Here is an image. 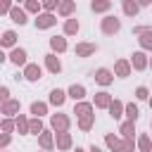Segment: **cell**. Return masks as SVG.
Here are the masks:
<instances>
[{
  "mask_svg": "<svg viewBox=\"0 0 152 152\" xmlns=\"http://www.w3.org/2000/svg\"><path fill=\"white\" fill-rule=\"evenodd\" d=\"M112 95L107 93V90H100V93H95V100H93V104H95V109H107L109 104H112Z\"/></svg>",
  "mask_w": 152,
  "mask_h": 152,
  "instance_id": "obj_15",
  "label": "cell"
},
{
  "mask_svg": "<svg viewBox=\"0 0 152 152\" xmlns=\"http://www.w3.org/2000/svg\"><path fill=\"white\" fill-rule=\"evenodd\" d=\"M55 145H57V150H59V152H66V150H71V145H74V140H71V133H69V131L55 133Z\"/></svg>",
  "mask_w": 152,
  "mask_h": 152,
  "instance_id": "obj_9",
  "label": "cell"
},
{
  "mask_svg": "<svg viewBox=\"0 0 152 152\" xmlns=\"http://www.w3.org/2000/svg\"><path fill=\"white\" fill-rule=\"evenodd\" d=\"M26 81H31V83H36V81H40L43 78V66L40 64H33V62H28L26 66H24V74H21Z\"/></svg>",
  "mask_w": 152,
  "mask_h": 152,
  "instance_id": "obj_6",
  "label": "cell"
},
{
  "mask_svg": "<svg viewBox=\"0 0 152 152\" xmlns=\"http://www.w3.org/2000/svg\"><path fill=\"white\" fill-rule=\"evenodd\" d=\"M131 66H133L135 71H145V69L150 66V57L145 55V50H135V52L131 55Z\"/></svg>",
  "mask_w": 152,
  "mask_h": 152,
  "instance_id": "obj_4",
  "label": "cell"
},
{
  "mask_svg": "<svg viewBox=\"0 0 152 152\" xmlns=\"http://www.w3.org/2000/svg\"><path fill=\"white\" fill-rule=\"evenodd\" d=\"M78 31H81V24H78V19H74V17L64 19V36H76Z\"/></svg>",
  "mask_w": 152,
  "mask_h": 152,
  "instance_id": "obj_23",
  "label": "cell"
},
{
  "mask_svg": "<svg viewBox=\"0 0 152 152\" xmlns=\"http://www.w3.org/2000/svg\"><path fill=\"white\" fill-rule=\"evenodd\" d=\"M104 145H107L112 152H119V147H121V138H116V135L107 133V135H104Z\"/></svg>",
  "mask_w": 152,
  "mask_h": 152,
  "instance_id": "obj_33",
  "label": "cell"
},
{
  "mask_svg": "<svg viewBox=\"0 0 152 152\" xmlns=\"http://www.w3.org/2000/svg\"><path fill=\"white\" fill-rule=\"evenodd\" d=\"M66 97H69V95H66V90H62V88H52V90H50V104H52V107H62V104L66 102Z\"/></svg>",
  "mask_w": 152,
  "mask_h": 152,
  "instance_id": "obj_18",
  "label": "cell"
},
{
  "mask_svg": "<svg viewBox=\"0 0 152 152\" xmlns=\"http://www.w3.org/2000/svg\"><path fill=\"white\" fill-rule=\"evenodd\" d=\"M66 95L74 100V102H78V100H83L86 97V86H81V83H74V86H69V90H66Z\"/></svg>",
  "mask_w": 152,
  "mask_h": 152,
  "instance_id": "obj_22",
  "label": "cell"
},
{
  "mask_svg": "<svg viewBox=\"0 0 152 152\" xmlns=\"http://www.w3.org/2000/svg\"><path fill=\"white\" fill-rule=\"evenodd\" d=\"M150 69H152V57H150Z\"/></svg>",
  "mask_w": 152,
  "mask_h": 152,
  "instance_id": "obj_49",
  "label": "cell"
},
{
  "mask_svg": "<svg viewBox=\"0 0 152 152\" xmlns=\"http://www.w3.org/2000/svg\"><path fill=\"white\" fill-rule=\"evenodd\" d=\"M45 152H48V150H45Z\"/></svg>",
  "mask_w": 152,
  "mask_h": 152,
  "instance_id": "obj_53",
  "label": "cell"
},
{
  "mask_svg": "<svg viewBox=\"0 0 152 152\" xmlns=\"http://www.w3.org/2000/svg\"><path fill=\"white\" fill-rule=\"evenodd\" d=\"M5 62H7V55H5V50L0 48V64H5Z\"/></svg>",
  "mask_w": 152,
  "mask_h": 152,
  "instance_id": "obj_44",
  "label": "cell"
},
{
  "mask_svg": "<svg viewBox=\"0 0 152 152\" xmlns=\"http://www.w3.org/2000/svg\"><path fill=\"white\" fill-rule=\"evenodd\" d=\"M0 48H17V31H12V28H7V31H2V36H0Z\"/></svg>",
  "mask_w": 152,
  "mask_h": 152,
  "instance_id": "obj_17",
  "label": "cell"
},
{
  "mask_svg": "<svg viewBox=\"0 0 152 152\" xmlns=\"http://www.w3.org/2000/svg\"><path fill=\"white\" fill-rule=\"evenodd\" d=\"M93 126H95V114H86V116H78V128H81L83 133H88Z\"/></svg>",
  "mask_w": 152,
  "mask_h": 152,
  "instance_id": "obj_28",
  "label": "cell"
},
{
  "mask_svg": "<svg viewBox=\"0 0 152 152\" xmlns=\"http://www.w3.org/2000/svg\"><path fill=\"white\" fill-rule=\"evenodd\" d=\"M131 71H133V66H131V59H116L114 62V76H119V78H128L131 76Z\"/></svg>",
  "mask_w": 152,
  "mask_h": 152,
  "instance_id": "obj_8",
  "label": "cell"
},
{
  "mask_svg": "<svg viewBox=\"0 0 152 152\" xmlns=\"http://www.w3.org/2000/svg\"><path fill=\"white\" fill-rule=\"evenodd\" d=\"M14 5H12V0H0V14H10V10H12Z\"/></svg>",
  "mask_w": 152,
  "mask_h": 152,
  "instance_id": "obj_40",
  "label": "cell"
},
{
  "mask_svg": "<svg viewBox=\"0 0 152 152\" xmlns=\"http://www.w3.org/2000/svg\"><path fill=\"white\" fill-rule=\"evenodd\" d=\"M76 12V0H59V7H57V14L69 19L71 14Z\"/></svg>",
  "mask_w": 152,
  "mask_h": 152,
  "instance_id": "obj_14",
  "label": "cell"
},
{
  "mask_svg": "<svg viewBox=\"0 0 152 152\" xmlns=\"http://www.w3.org/2000/svg\"><path fill=\"white\" fill-rule=\"evenodd\" d=\"M93 78H95V83H100V86H112L114 83V71H109V69H104V66H100V69H95L93 71Z\"/></svg>",
  "mask_w": 152,
  "mask_h": 152,
  "instance_id": "obj_7",
  "label": "cell"
},
{
  "mask_svg": "<svg viewBox=\"0 0 152 152\" xmlns=\"http://www.w3.org/2000/svg\"><path fill=\"white\" fill-rule=\"evenodd\" d=\"M7 100H10V88L7 86H0V104L7 102Z\"/></svg>",
  "mask_w": 152,
  "mask_h": 152,
  "instance_id": "obj_42",
  "label": "cell"
},
{
  "mask_svg": "<svg viewBox=\"0 0 152 152\" xmlns=\"http://www.w3.org/2000/svg\"><path fill=\"white\" fill-rule=\"evenodd\" d=\"M43 7H45V12H55L57 7H59V0H45V2H40Z\"/></svg>",
  "mask_w": 152,
  "mask_h": 152,
  "instance_id": "obj_39",
  "label": "cell"
},
{
  "mask_svg": "<svg viewBox=\"0 0 152 152\" xmlns=\"http://www.w3.org/2000/svg\"><path fill=\"white\" fill-rule=\"evenodd\" d=\"M138 43H140V50L152 52V28H150V26H147V28L138 36Z\"/></svg>",
  "mask_w": 152,
  "mask_h": 152,
  "instance_id": "obj_19",
  "label": "cell"
},
{
  "mask_svg": "<svg viewBox=\"0 0 152 152\" xmlns=\"http://www.w3.org/2000/svg\"><path fill=\"white\" fill-rule=\"evenodd\" d=\"M66 48L69 45H66V38L64 36H52L50 38V50L52 52H66Z\"/></svg>",
  "mask_w": 152,
  "mask_h": 152,
  "instance_id": "obj_21",
  "label": "cell"
},
{
  "mask_svg": "<svg viewBox=\"0 0 152 152\" xmlns=\"http://www.w3.org/2000/svg\"><path fill=\"white\" fill-rule=\"evenodd\" d=\"M119 152H135V142H133V138H124Z\"/></svg>",
  "mask_w": 152,
  "mask_h": 152,
  "instance_id": "obj_37",
  "label": "cell"
},
{
  "mask_svg": "<svg viewBox=\"0 0 152 152\" xmlns=\"http://www.w3.org/2000/svg\"><path fill=\"white\" fill-rule=\"evenodd\" d=\"M0 131H2V133H12V131H17L14 119H12V116H5V119L0 121Z\"/></svg>",
  "mask_w": 152,
  "mask_h": 152,
  "instance_id": "obj_35",
  "label": "cell"
},
{
  "mask_svg": "<svg viewBox=\"0 0 152 152\" xmlns=\"http://www.w3.org/2000/svg\"><path fill=\"white\" fill-rule=\"evenodd\" d=\"M145 28H147V26H133V36H140Z\"/></svg>",
  "mask_w": 152,
  "mask_h": 152,
  "instance_id": "obj_43",
  "label": "cell"
},
{
  "mask_svg": "<svg viewBox=\"0 0 152 152\" xmlns=\"http://www.w3.org/2000/svg\"><path fill=\"white\" fill-rule=\"evenodd\" d=\"M97 52V45L95 43H76V48H74V55L76 57H93Z\"/></svg>",
  "mask_w": 152,
  "mask_h": 152,
  "instance_id": "obj_11",
  "label": "cell"
},
{
  "mask_svg": "<svg viewBox=\"0 0 152 152\" xmlns=\"http://www.w3.org/2000/svg\"><path fill=\"white\" fill-rule=\"evenodd\" d=\"M50 126H52L55 133H62V131H69L71 121H69L66 114H50Z\"/></svg>",
  "mask_w": 152,
  "mask_h": 152,
  "instance_id": "obj_5",
  "label": "cell"
},
{
  "mask_svg": "<svg viewBox=\"0 0 152 152\" xmlns=\"http://www.w3.org/2000/svg\"><path fill=\"white\" fill-rule=\"evenodd\" d=\"M38 145H40V150H48V152H50V150L55 147V133L43 128V131L38 133Z\"/></svg>",
  "mask_w": 152,
  "mask_h": 152,
  "instance_id": "obj_12",
  "label": "cell"
},
{
  "mask_svg": "<svg viewBox=\"0 0 152 152\" xmlns=\"http://www.w3.org/2000/svg\"><path fill=\"white\" fill-rule=\"evenodd\" d=\"M138 150H140V152H152L150 133H140V135H138Z\"/></svg>",
  "mask_w": 152,
  "mask_h": 152,
  "instance_id": "obj_30",
  "label": "cell"
},
{
  "mask_svg": "<svg viewBox=\"0 0 152 152\" xmlns=\"http://www.w3.org/2000/svg\"><path fill=\"white\" fill-rule=\"evenodd\" d=\"M124 114H126V119H131V121H138V119H140V109H138V104H133V102L124 104Z\"/></svg>",
  "mask_w": 152,
  "mask_h": 152,
  "instance_id": "obj_29",
  "label": "cell"
},
{
  "mask_svg": "<svg viewBox=\"0 0 152 152\" xmlns=\"http://www.w3.org/2000/svg\"><path fill=\"white\" fill-rule=\"evenodd\" d=\"M40 2H45V0H40Z\"/></svg>",
  "mask_w": 152,
  "mask_h": 152,
  "instance_id": "obj_52",
  "label": "cell"
},
{
  "mask_svg": "<svg viewBox=\"0 0 152 152\" xmlns=\"http://www.w3.org/2000/svg\"><path fill=\"white\" fill-rule=\"evenodd\" d=\"M19 109H21V102H19V100H14V97H10L7 102H2V104H0V114H5V116H17V114H19Z\"/></svg>",
  "mask_w": 152,
  "mask_h": 152,
  "instance_id": "obj_10",
  "label": "cell"
},
{
  "mask_svg": "<svg viewBox=\"0 0 152 152\" xmlns=\"http://www.w3.org/2000/svg\"><path fill=\"white\" fill-rule=\"evenodd\" d=\"M10 19H12L14 24L24 26V24H28V12L21 10V7H12V10H10Z\"/></svg>",
  "mask_w": 152,
  "mask_h": 152,
  "instance_id": "obj_16",
  "label": "cell"
},
{
  "mask_svg": "<svg viewBox=\"0 0 152 152\" xmlns=\"http://www.w3.org/2000/svg\"><path fill=\"white\" fill-rule=\"evenodd\" d=\"M121 10H124L126 17H135V14L140 12V5H138L135 0H121Z\"/></svg>",
  "mask_w": 152,
  "mask_h": 152,
  "instance_id": "obj_25",
  "label": "cell"
},
{
  "mask_svg": "<svg viewBox=\"0 0 152 152\" xmlns=\"http://www.w3.org/2000/svg\"><path fill=\"white\" fill-rule=\"evenodd\" d=\"M88 152H102V147H97V145H90V147H88Z\"/></svg>",
  "mask_w": 152,
  "mask_h": 152,
  "instance_id": "obj_46",
  "label": "cell"
},
{
  "mask_svg": "<svg viewBox=\"0 0 152 152\" xmlns=\"http://www.w3.org/2000/svg\"><path fill=\"white\" fill-rule=\"evenodd\" d=\"M10 142H12V133H0V150L7 147Z\"/></svg>",
  "mask_w": 152,
  "mask_h": 152,
  "instance_id": "obj_41",
  "label": "cell"
},
{
  "mask_svg": "<svg viewBox=\"0 0 152 152\" xmlns=\"http://www.w3.org/2000/svg\"><path fill=\"white\" fill-rule=\"evenodd\" d=\"M40 131H43V121H40V116L28 119V133H31V135H38Z\"/></svg>",
  "mask_w": 152,
  "mask_h": 152,
  "instance_id": "obj_34",
  "label": "cell"
},
{
  "mask_svg": "<svg viewBox=\"0 0 152 152\" xmlns=\"http://www.w3.org/2000/svg\"><path fill=\"white\" fill-rule=\"evenodd\" d=\"M45 69H48L50 74H55V76L62 71V62H59V57H57L55 52H48V55H45Z\"/></svg>",
  "mask_w": 152,
  "mask_h": 152,
  "instance_id": "obj_13",
  "label": "cell"
},
{
  "mask_svg": "<svg viewBox=\"0 0 152 152\" xmlns=\"http://www.w3.org/2000/svg\"><path fill=\"white\" fill-rule=\"evenodd\" d=\"M74 152H86V150H83V147H76V150H74Z\"/></svg>",
  "mask_w": 152,
  "mask_h": 152,
  "instance_id": "obj_47",
  "label": "cell"
},
{
  "mask_svg": "<svg viewBox=\"0 0 152 152\" xmlns=\"http://www.w3.org/2000/svg\"><path fill=\"white\" fill-rule=\"evenodd\" d=\"M119 133L124 135V138H135V121H131V119H126L121 126H119Z\"/></svg>",
  "mask_w": 152,
  "mask_h": 152,
  "instance_id": "obj_27",
  "label": "cell"
},
{
  "mask_svg": "<svg viewBox=\"0 0 152 152\" xmlns=\"http://www.w3.org/2000/svg\"><path fill=\"white\" fill-rule=\"evenodd\" d=\"M31 114L33 116H45L48 114V102H40V100L31 102Z\"/></svg>",
  "mask_w": 152,
  "mask_h": 152,
  "instance_id": "obj_31",
  "label": "cell"
},
{
  "mask_svg": "<svg viewBox=\"0 0 152 152\" xmlns=\"http://www.w3.org/2000/svg\"><path fill=\"white\" fill-rule=\"evenodd\" d=\"M33 24H36L38 31H43V28H52V26L57 24V17H55V12H40V14H36Z\"/></svg>",
  "mask_w": 152,
  "mask_h": 152,
  "instance_id": "obj_2",
  "label": "cell"
},
{
  "mask_svg": "<svg viewBox=\"0 0 152 152\" xmlns=\"http://www.w3.org/2000/svg\"><path fill=\"white\" fill-rule=\"evenodd\" d=\"M93 109H95V104H93V102H86V100H78V102L74 104V114H76V116L93 114Z\"/></svg>",
  "mask_w": 152,
  "mask_h": 152,
  "instance_id": "obj_20",
  "label": "cell"
},
{
  "mask_svg": "<svg viewBox=\"0 0 152 152\" xmlns=\"http://www.w3.org/2000/svg\"><path fill=\"white\" fill-rule=\"evenodd\" d=\"M107 112H109L112 119H121L124 116V102L121 100H112V104L107 107Z\"/></svg>",
  "mask_w": 152,
  "mask_h": 152,
  "instance_id": "obj_26",
  "label": "cell"
},
{
  "mask_svg": "<svg viewBox=\"0 0 152 152\" xmlns=\"http://www.w3.org/2000/svg\"><path fill=\"white\" fill-rule=\"evenodd\" d=\"M135 97H138V100H147V97H150V90H147L145 86H138V88H135Z\"/></svg>",
  "mask_w": 152,
  "mask_h": 152,
  "instance_id": "obj_38",
  "label": "cell"
},
{
  "mask_svg": "<svg viewBox=\"0 0 152 152\" xmlns=\"http://www.w3.org/2000/svg\"><path fill=\"white\" fill-rule=\"evenodd\" d=\"M14 124H17V131H19L21 135L28 133V119H26L24 114H17V116H14Z\"/></svg>",
  "mask_w": 152,
  "mask_h": 152,
  "instance_id": "obj_32",
  "label": "cell"
},
{
  "mask_svg": "<svg viewBox=\"0 0 152 152\" xmlns=\"http://www.w3.org/2000/svg\"><path fill=\"white\" fill-rule=\"evenodd\" d=\"M150 128H152V121H150Z\"/></svg>",
  "mask_w": 152,
  "mask_h": 152,
  "instance_id": "obj_51",
  "label": "cell"
},
{
  "mask_svg": "<svg viewBox=\"0 0 152 152\" xmlns=\"http://www.w3.org/2000/svg\"><path fill=\"white\" fill-rule=\"evenodd\" d=\"M147 100H150V109H152V97H147Z\"/></svg>",
  "mask_w": 152,
  "mask_h": 152,
  "instance_id": "obj_48",
  "label": "cell"
},
{
  "mask_svg": "<svg viewBox=\"0 0 152 152\" xmlns=\"http://www.w3.org/2000/svg\"><path fill=\"white\" fill-rule=\"evenodd\" d=\"M140 7H147V5H152V0H135Z\"/></svg>",
  "mask_w": 152,
  "mask_h": 152,
  "instance_id": "obj_45",
  "label": "cell"
},
{
  "mask_svg": "<svg viewBox=\"0 0 152 152\" xmlns=\"http://www.w3.org/2000/svg\"><path fill=\"white\" fill-rule=\"evenodd\" d=\"M24 10L28 14H40V0H26L24 2Z\"/></svg>",
  "mask_w": 152,
  "mask_h": 152,
  "instance_id": "obj_36",
  "label": "cell"
},
{
  "mask_svg": "<svg viewBox=\"0 0 152 152\" xmlns=\"http://www.w3.org/2000/svg\"><path fill=\"white\" fill-rule=\"evenodd\" d=\"M7 62H12L14 66H26L28 64V52L24 48H12L7 55Z\"/></svg>",
  "mask_w": 152,
  "mask_h": 152,
  "instance_id": "obj_3",
  "label": "cell"
},
{
  "mask_svg": "<svg viewBox=\"0 0 152 152\" xmlns=\"http://www.w3.org/2000/svg\"><path fill=\"white\" fill-rule=\"evenodd\" d=\"M100 31L104 36H116L121 31V19L114 17V14H107L104 19H100Z\"/></svg>",
  "mask_w": 152,
  "mask_h": 152,
  "instance_id": "obj_1",
  "label": "cell"
},
{
  "mask_svg": "<svg viewBox=\"0 0 152 152\" xmlns=\"http://www.w3.org/2000/svg\"><path fill=\"white\" fill-rule=\"evenodd\" d=\"M17 2H26V0H17Z\"/></svg>",
  "mask_w": 152,
  "mask_h": 152,
  "instance_id": "obj_50",
  "label": "cell"
},
{
  "mask_svg": "<svg viewBox=\"0 0 152 152\" xmlns=\"http://www.w3.org/2000/svg\"><path fill=\"white\" fill-rule=\"evenodd\" d=\"M90 10L97 14H104L112 10V0H90Z\"/></svg>",
  "mask_w": 152,
  "mask_h": 152,
  "instance_id": "obj_24",
  "label": "cell"
}]
</instances>
